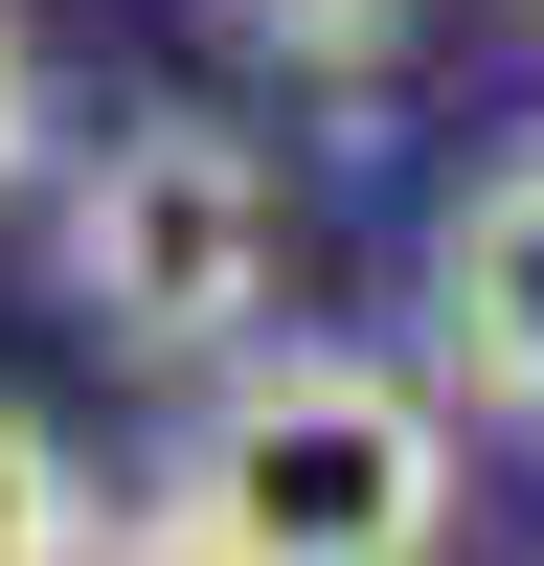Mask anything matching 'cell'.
Returning a JSON list of instances; mask_svg holds the SVG:
<instances>
[{
  "label": "cell",
  "instance_id": "cell-1",
  "mask_svg": "<svg viewBox=\"0 0 544 566\" xmlns=\"http://www.w3.org/2000/svg\"><path fill=\"white\" fill-rule=\"evenodd\" d=\"M159 499H205L250 566H431L453 544V408L408 363L295 340V363H227L205 386V431H181Z\"/></svg>",
  "mask_w": 544,
  "mask_h": 566
},
{
  "label": "cell",
  "instance_id": "cell-5",
  "mask_svg": "<svg viewBox=\"0 0 544 566\" xmlns=\"http://www.w3.org/2000/svg\"><path fill=\"white\" fill-rule=\"evenodd\" d=\"M69 522H91V476L45 453V408H0V566H69Z\"/></svg>",
  "mask_w": 544,
  "mask_h": 566
},
{
  "label": "cell",
  "instance_id": "cell-7",
  "mask_svg": "<svg viewBox=\"0 0 544 566\" xmlns=\"http://www.w3.org/2000/svg\"><path fill=\"white\" fill-rule=\"evenodd\" d=\"M23 159H45V69H23V23H0V205H23Z\"/></svg>",
  "mask_w": 544,
  "mask_h": 566
},
{
  "label": "cell",
  "instance_id": "cell-8",
  "mask_svg": "<svg viewBox=\"0 0 544 566\" xmlns=\"http://www.w3.org/2000/svg\"><path fill=\"white\" fill-rule=\"evenodd\" d=\"M522 23H544V0H522Z\"/></svg>",
  "mask_w": 544,
  "mask_h": 566
},
{
  "label": "cell",
  "instance_id": "cell-6",
  "mask_svg": "<svg viewBox=\"0 0 544 566\" xmlns=\"http://www.w3.org/2000/svg\"><path fill=\"white\" fill-rule=\"evenodd\" d=\"M69 566H250V544H227L205 499H136V522H69Z\"/></svg>",
  "mask_w": 544,
  "mask_h": 566
},
{
  "label": "cell",
  "instance_id": "cell-3",
  "mask_svg": "<svg viewBox=\"0 0 544 566\" xmlns=\"http://www.w3.org/2000/svg\"><path fill=\"white\" fill-rule=\"evenodd\" d=\"M431 363H453L477 408H522V431H544V136H522V159H477V181L431 205Z\"/></svg>",
  "mask_w": 544,
  "mask_h": 566
},
{
  "label": "cell",
  "instance_id": "cell-4",
  "mask_svg": "<svg viewBox=\"0 0 544 566\" xmlns=\"http://www.w3.org/2000/svg\"><path fill=\"white\" fill-rule=\"evenodd\" d=\"M227 23H250L272 69H317V91H341V69H386V45L431 23V0H227Z\"/></svg>",
  "mask_w": 544,
  "mask_h": 566
},
{
  "label": "cell",
  "instance_id": "cell-2",
  "mask_svg": "<svg viewBox=\"0 0 544 566\" xmlns=\"http://www.w3.org/2000/svg\"><path fill=\"white\" fill-rule=\"evenodd\" d=\"M272 159L227 114H114L91 136V181H69V317L114 363H227L272 317Z\"/></svg>",
  "mask_w": 544,
  "mask_h": 566
}]
</instances>
